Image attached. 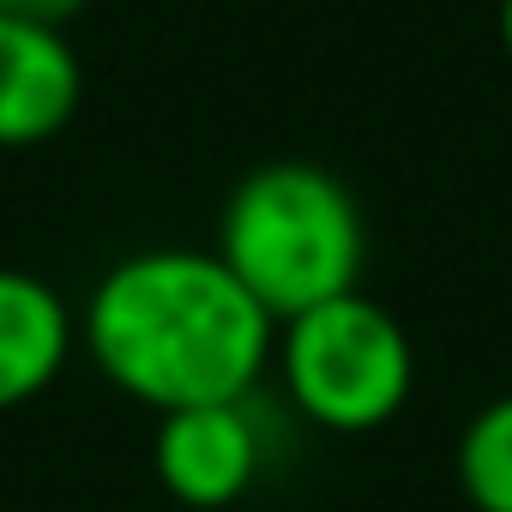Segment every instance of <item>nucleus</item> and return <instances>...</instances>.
Returning a JSON list of instances; mask_svg holds the SVG:
<instances>
[{
  "instance_id": "423d86ee",
  "label": "nucleus",
  "mask_w": 512,
  "mask_h": 512,
  "mask_svg": "<svg viewBox=\"0 0 512 512\" xmlns=\"http://www.w3.org/2000/svg\"><path fill=\"white\" fill-rule=\"evenodd\" d=\"M73 314L67 302L19 266H0V410H19L31 398H43L67 356H73Z\"/></svg>"
},
{
  "instance_id": "7ed1b4c3",
  "label": "nucleus",
  "mask_w": 512,
  "mask_h": 512,
  "mask_svg": "<svg viewBox=\"0 0 512 512\" xmlns=\"http://www.w3.org/2000/svg\"><path fill=\"white\" fill-rule=\"evenodd\" d=\"M278 374L290 404L332 434L386 428L416 386V350L398 314L362 290L332 296L278 326Z\"/></svg>"
},
{
  "instance_id": "39448f33",
  "label": "nucleus",
  "mask_w": 512,
  "mask_h": 512,
  "mask_svg": "<svg viewBox=\"0 0 512 512\" xmlns=\"http://www.w3.org/2000/svg\"><path fill=\"white\" fill-rule=\"evenodd\" d=\"M85 97V73L61 25L0 13V145L55 139Z\"/></svg>"
},
{
  "instance_id": "0eeeda50",
  "label": "nucleus",
  "mask_w": 512,
  "mask_h": 512,
  "mask_svg": "<svg viewBox=\"0 0 512 512\" xmlns=\"http://www.w3.org/2000/svg\"><path fill=\"white\" fill-rule=\"evenodd\" d=\"M452 470L476 512H512V392L488 398L464 422Z\"/></svg>"
},
{
  "instance_id": "20e7f679",
  "label": "nucleus",
  "mask_w": 512,
  "mask_h": 512,
  "mask_svg": "<svg viewBox=\"0 0 512 512\" xmlns=\"http://www.w3.org/2000/svg\"><path fill=\"white\" fill-rule=\"evenodd\" d=\"M260 458H266V440H260L247 398L157 416L151 470L175 506H193V512L235 506L253 488V476H260Z\"/></svg>"
},
{
  "instance_id": "f03ea898",
  "label": "nucleus",
  "mask_w": 512,
  "mask_h": 512,
  "mask_svg": "<svg viewBox=\"0 0 512 512\" xmlns=\"http://www.w3.org/2000/svg\"><path fill=\"white\" fill-rule=\"evenodd\" d=\"M211 253L284 326L332 296L362 290L368 229L356 193L326 163L272 157L229 187Z\"/></svg>"
},
{
  "instance_id": "1a4fd4ad",
  "label": "nucleus",
  "mask_w": 512,
  "mask_h": 512,
  "mask_svg": "<svg viewBox=\"0 0 512 512\" xmlns=\"http://www.w3.org/2000/svg\"><path fill=\"white\" fill-rule=\"evenodd\" d=\"M0 13H7V0H0Z\"/></svg>"
},
{
  "instance_id": "6e6552de",
  "label": "nucleus",
  "mask_w": 512,
  "mask_h": 512,
  "mask_svg": "<svg viewBox=\"0 0 512 512\" xmlns=\"http://www.w3.org/2000/svg\"><path fill=\"white\" fill-rule=\"evenodd\" d=\"M500 43H506V55H512V0H500Z\"/></svg>"
},
{
  "instance_id": "f257e3e1",
  "label": "nucleus",
  "mask_w": 512,
  "mask_h": 512,
  "mask_svg": "<svg viewBox=\"0 0 512 512\" xmlns=\"http://www.w3.org/2000/svg\"><path fill=\"white\" fill-rule=\"evenodd\" d=\"M79 332L103 380L157 416L247 398L278 350V320L211 247H145L115 260Z\"/></svg>"
}]
</instances>
